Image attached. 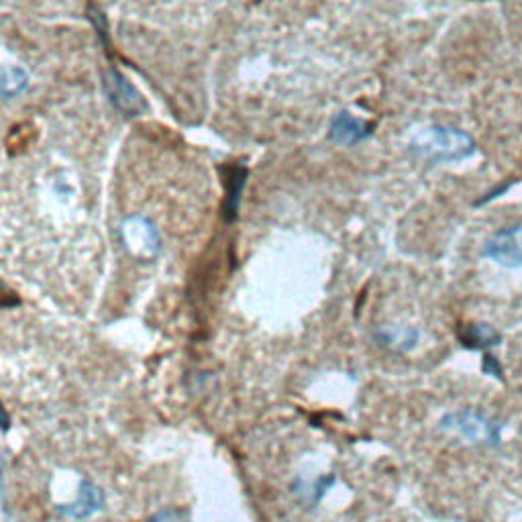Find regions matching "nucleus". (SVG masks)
I'll return each instance as SVG.
<instances>
[{"instance_id":"nucleus-1","label":"nucleus","mask_w":522,"mask_h":522,"mask_svg":"<svg viewBox=\"0 0 522 522\" xmlns=\"http://www.w3.org/2000/svg\"><path fill=\"white\" fill-rule=\"evenodd\" d=\"M410 149L421 159L433 164L462 162L476 153V141L465 131L451 127H424L410 139Z\"/></svg>"},{"instance_id":"nucleus-2","label":"nucleus","mask_w":522,"mask_h":522,"mask_svg":"<svg viewBox=\"0 0 522 522\" xmlns=\"http://www.w3.org/2000/svg\"><path fill=\"white\" fill-rule=\"evenodd\" d=\"M443 430H451L459 437L468 438L470 443L488 445V447H496L500 443V424L492 421L488 414L479 413V410L465 408L451 413L441 421Z\"/></svg>"},{"instance_id":"nucleus-3","label":"nucleus","mask_w":522,"mask_h":522,"mask_svg":"<svg viewBox=\"0 0 522 522\" xmlns=\"http://www.w3.org/2000/svg\"><path fill=\"white\" fill-rule=\"evenodd\" d=\"M482 255L506 269H522V222L494 233L486 241Z\"/></svg>"},{"instance_id":"nucleus-4","label":"nucleus","mask_w":522,"mask_h":522,"mask_svg":"<svg viewBox=\"0 0 522 522\" xmlns=\"http://www.w3.org/2000/svg\"><path fill=\"white\" fill-rule=\"evenodd\" d=\"M121 235L127 249L139 257H153L159 252V233L149 219L141 214L127 217L121 225Z\"/></svg>"},{"instance_id":"nucleus-5","label":"nucleus","mask_w":522,"mask_h":522,"mask_svg":"<svg viewBox=\"0 0 522 522\" xmlns=\"http://www.w3.org/2000/svg\"><path fill=\"white\" fill-rule=\"evenodd\" d=\"M457 339L465 349L488 351L492 347L502 343V335L486 323H465L457 329Z\"/></svg>"},{"instance_id":"nucleus-6","label":"nucleus","mask_w":522,"mask_h":522,"mask_svg":"<svg viewBox=\"0 0 522 522\" xmlns=\"http://www.w3.org/2000/svg\"><path fill=\"white\" fill-rule=\"evenodd\" d=\"M370 124L359 121V118L351 116L349 113H341L337 116V121L333 123L331 137L339 143H355L370 135Z\"/></svg>"},{"instance_id":"nucleus-7","label":"nucleus","mask_w":522,"mask_h":522,"mask_svg":"<svg viewBox=\"0 0 522 522\" xmlns=\"http://www.w3.org/2000/svg\"><path fill=\"white\" fill-rule=\"evenodd\" d=\"M100 504H102V494L99 492V488H96L92 482L84 479V482H82V486H80L78 502L69 504L66 512L74 518H86V517H90V514H94L96 510H99Z\"/></svg>"},{"instance_id":"nucleus-8","label":"nucleus","mask_w":522,"mask_h":522,"mask_svg":"<svg viewBox=\"0 0 522 522\" xmlns=\"http://www.w3.org/2000/svg\"><path fill=\"white\" fill-rule=\"evenodd\" d=\"M110 86H113V90H115V92H113L115 99L113 100H116L118 107H123V108L127 107V108L133 110L135 104H139V99L135 96L133 88H129L127 84H124V80L118 74H113V80H110Z\"/></svg>"},{"instance_id":"nucleus-9","label":"nucleus","mask_w":522,"mask_h":522,"mask_svg":"<svg viewBox=\"0 0 522 522\" xmlns=\"http://www.w3.org/2000/svg\"><path fill=\"white\" fill-rule=\"evenodd\" d=\"M380 341L386 345H394V347H402V349H408V347H413L416 343V339H419V333L416 331H389L384 329L380 331Z\"/></svg>"},{"instance_id":"nucleus-10","label":"nucleus","mask_w":522,"mask_h":522,"mask_svg":"<svg viewBox=\"0 0 522 522\" xmlns=\"http://www.w3.org/2000/svg\"><path fill=\"white\" fill-rule=\"evenodd\" d=\"M27 86V76L23 69H4V76H3V92L6 99H11V96L19 94L20 90Z\"/></svg>"},{"instance_id":"nucleus-11","label":"nucleus","mask_w":522,"mask_h":522,"mask_svg":"<svg viewBox=\"0 0 522 522\" xmlns=\"http://www.w3.org/2000/svg\"><path fill=\"white\" fill-rule=\"evenodd\" d=\"M149 522H190V518H188L186 512L178 510V508H165V510L153 514Z\"/></svg>"},{"instance_id":"nucleus-12","label":"nucleus","mask_w":522,"mask_h":522,"mask_svg":"<svg viewBox=\"0 0 522 522\" xmlns=\"http://www.w3.org/2000/svg\"><path fill=\"white\" fill-rule=\"evenodd\" d=\"M482 372L486 375H492V378L504 381L502 364H500V361L496 357H494V355H490V353L484 355V359H482Z\"/></svg>"}]
</instances>
